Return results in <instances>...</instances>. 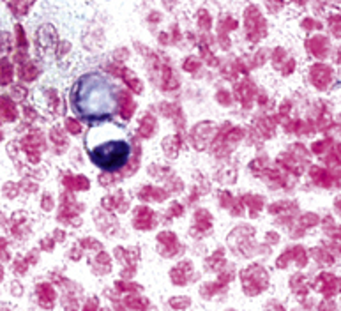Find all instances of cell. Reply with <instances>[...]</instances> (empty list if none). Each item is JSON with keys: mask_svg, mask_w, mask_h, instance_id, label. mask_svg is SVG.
<instances>
[{"mask_svg": "<svg viewBox=\"0 0 341 311\" xmlns=\"http://www.w3.org/2000/svg\"><path fill=\"white\" fill-rule=\"evenodd\" d=\"M71 106L83 120H106L117 110V92L108 76L92 71L80 76L71 91Z\"/></svg>", "mask_w": 341, "mask_h": 311, "instance_id": "6da1fadb", "label": "cell"}, {"mask_svg": "<svg viewBox=\"0 0 341 311\" xmlns=\"http://www.w3.org/2000/svg\"><path fill=\"white\" fill-rule=\"evenodd\" d=\"M131 147L125 140H110L91 149V159L105 171H117L127 163Z\"/></svg>", "mask_w": 341, "mask_h": 311, "instance_id": "7a4b0ae2", "label": "cell"}, {"mask_svg": "<svg viewBox=\"0 0 341 311\" xmlns=\"http://www.w3.org/2000/svg\"><path fill=\"white\" fill-rule=\"evenodd\" d=\"M23 145H25V151H27L28 157H30V159L34 161V163H37V161H39V151H37V149L42 147L41 137H39L37 133L30 135V137L25 138V144Z\"/></svg>", "mask_w": 341, "mask_h": 311, "instance_id": "3957f363", "label": "cell"}, {"mask_svg": "<svg viewBox=\"0 0 341 311\" xmlns=\"http://www.w3.org/2000/svg\"><path fill=\"white\" fill-rule=\"evenodd\" d=\"M37 297L41 301L42 306H52L53 301H55V292H53L52 285L48 283H42L37 287Z\"/></svg>", "mask_w": 341, "mask_h": 311, "instance_id": "277c9868", "label": "cell"}, {"mask_svg": "<svg viewBox=\"0 0 341 311\" xmlns=\"http://www.w3.org/2000/svg\"><path fill=\"white\" fill-rule=\"evenodd\" d=\"M0 115L6 120H14L16 119V108L13 106V103L7 101L6 98L0 99Z\"/></svg>", "mask_w": 341, "mask_h": 311, "instance_id": "5b68a950", "label": "cell"}, {"mask_svg": "<svg viewBox=\"0 0 341 311\" xmlns=\"http://www.w3.org/2000/svg\"><path fill=\"white\" fill-rule=\"evenodd\" d=\"M64 184L71 189H85L89 188V181H85L83 177H66L64 179Z\"/></svg>", "mask_w": 341, "mask_h": 311, "instance_id": "8992f818", "label": "cell"}, {"mask_svg": "<svg viewBox=\"0 0 341 311\" xmlns=\"http://www.w3.org/2000/svg\"><path fill=\"white\" fill-rule=\"evenodd\" d=\"M67 126H69V127H67V129H69L71 133H74V135L80 133V127H78V124H76V122H73V120H69V122H67Z\"/></svg>", "mask_w": 341, "mask_h": 311, "instance_id": "52a82bcc", "label": "cell"}, {"mask_svg": "<svg viewBox=\"0 0 341 311\" xmlns=\"http://www.w3.org/2000/svg\"><path fill=\"white\" fill-rule=\"evenodd\" d=\"M6 242H4V239H0V260H6L7 255H6Z\"/></svg>", "mask_w": 341, "mask_h": 311, "instance_id": "ba28073f", "label": "cell"}, {"mask_svg": "<svg viewBox=\"0 0 341 311\" xmlns=\"http://www.w3.org/2000/svg\"><path fill=\"white\" fill-rule=\"evenodd\" d=\"M2 276H4V274H2V271H0V280H2Z\"/></svg>", "mask_w": 341, "mask_h": 311, "instance_id": "9c48e42d", "label": "cell"}, {"mask_svg": "<svg viewBox=\"0 0 341 311\" xmlns=\"http://www.w3.org/2000/svg\"><path fill=\"white\" fill-rule=\"evenodd\" d=\"M2 137H4V135H2V131H0V140H2Z\"/></svg>", "mask_w": 341, "mask_h": 311, "instance_id": "30bf717a", "label": "cell"}]
</instances>
